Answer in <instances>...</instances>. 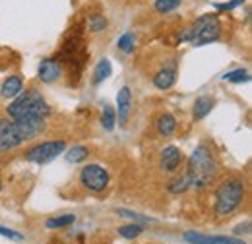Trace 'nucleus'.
<instances>
[{"label": "nucleus", "mask_w": 252, "mask_h": 244, "mask_svg": "<svg viewBox=\"0 0 252 244\" xmlns=\"http://www.w3.org/2000/svg\"><path fill=\"white\" fill-rule=\"evenodd\" d=\"M223 80L225 82H231V84H247V82H251V74L245 70V68H237V70H233V72H227L225 76H223Z\"/></svg>", "instance_id": "aec40b11"}, {"label": "nucleus", "mask_w": 252, "mask_h": 244, "mask_svg": "<svg viewBox=\"0 0 252 244\" xmlns=\"http://www.w3.org/2000/svg\"><path fill=\"white\" fill-rule=\"evenodd\" d=\"M190 188H192V184H190V179L187 173H185L183 177H175V179L169 183V186H167V190H169L171 194H185Z\"/></svg>", "instance_id": "f3484780"}, {"label": "nucleus", "mask_w": 252, "mask_h": 244, "mask_svg": "<svg viewBox=\"0 0 252 244\" xmlns=\"http://www.w3.org/2000/svg\"><path fill=\"white\" fill-rule=\"evenodd\" d=\"M74 221H76V215L74 214L59 215V217H51V219H47L45 227H47V229H64V227L72 225Z\"/></svg>", "instance_id": "6ab92c4d"}, {"label": "nucleus", "mask_w": 252, "mask_h": 244, "mask_svg": "<svg viewBox=\"0 0 252 244\" xmlns=\"http://www.w3.org/2000/svg\"><path fill=\"white\" fill-rule=\"evenodd\" d=\"M115 124H117V111L107 105V107L103 109V115H101V126H103V130L111 132V130L115 128Z\"/></svg>", "instance_id": "412c9836"}, {"label": "nucleus", "mask_w": 252, "mask_h": 244, "mask_svg": "<svg viewBox=\"0 0 252 244\" xmlns=\"http://www.w3.org/2000/svg\"><path fill=\"white\" fill-rule=\"evenodd\" d=\"M218 173H220V163H218L214 152L206 144H200L189 159L187 175H189L192 188H200V190L208 188L218 179Z\"/></svg>", "instance_id": "f03ea898"}, {"label": "nucleus", "mask_w": 252, "mask_h": 244, "mask_svg": "<svg viewBox=\"0 0 252 244\" xmlns=\"http://www.w3.org/2000/svg\"><path fill=\"white\" fill-rule=\"evenodd\" d=\"M221 37V22L218 14H204L198 20H194L189 28L177 35V43H190L194 47H202L208 43H214Z\"/></svg>", "instance_id": "7ed1b4c3"}, {"label": "nucleus", "mask_w": 252, "mask_h": 244, "mask_svg": "<svg viewBox=\"0 0 252 244\" xmlns=\"http://www.w3.org/2000/svg\"><path fill=\"white\" fill-rule=\"evenodd\" d=\"M175 82H177V61H175V59L167 61L159 68L158 72L152 76V84H154L158 90H161V92L171 90V88L175 86Z\"/></svg>", "instance_id": "6e6552de"}, {"label": "nucleus", "mask_w": 252, "mask_h": 244, "mask_svg": "<svg viewBox=\"0 0 252 244\" xmlns=\"http://www.w3.org/2000/svg\"><path fill=\"white\" fill-rule=\"evenodd\" d=\"M66 150V142L64 140H49V142H41L32 146L28 152L24 153L26 161L30 163H37V165H45L53 159H57L61 153Z\"/></svg>", "instance_id": "423d86ee"}, {"label": "nucleus", "mask_w": 252, "mask_h": 244, "mask_svg": "<svg viewBox=\"0 0 252 244\" xmlns=\"http://www.w3.org/2000/svg\"><path fill=\"white\" fill-rule=\"evenodd\" d=\"M0 235H2V237H6V239H10V241H16V243H22V241H24V235H20V233H18V231H14V229L0 227Z\"/></svg>", "instance_id": "bb28decb"}, {"label": "nucleus", "mask_w": 252, "mask_h": 244, "mask_svg": "<svg viewBox=\"0 0 252 244\" xmlns=\"http://www.w3.org/2000/svg\"><path fill=\"white\" fill-rule=\"evenodd\" d=\"M181 4H183V0H156L154 6L159 14H169V12H175Z\"/></svg>", "instance_id": "393cba45"}, {"label": "nucleus", "mask_w": 252, "mask_h": 244, "mask_svg": "<svg viewBox=\"0 0 252 244\" xmlns=\"http://www.w3.org/2000/svg\"><path fill=\"white\" fill-rule=\"evenodd\" d=\"M134 43H136V35L132 33V31H126L123 33L121 37H119V49L123 51V53H132L134 51Z\"/></svg>", "instance_id": "b1692460"}, {"label": "nucleus", "mask_w": 252, "mask_h": 244, "mask_svg": "<svg viewBox=\"0 0 252 244\" xmlns=\"http://www.w3.org/2000/svg\"><path fill=\"white\" fill-rule=\"evenodd\" d=\"M61 74H63V66H61V62L57 57H53V59H43L41 64H39V80L43 82V84H53V82H57L59 78H61Z\"/></svg>", "instance_id": "9b49d317"}, {"label": "nucleus", "mask_w": 252, "mask_h": 244, "mask_svg": "<svg viewBox=\"0 0 252 244\" xmlns=\"http://www.w3.org/2000/svg\"><path fill=\"white\" fill-rule=\"evenodd\" d=\"M144 233V227L140 223H130V225H123L119 227V235L123 239H138Z\"/></svg>", "instance_id": "4be33fe9"}, {"label": "nucleus", "mask_w": 252, "mask_h": 244, "mask_svg": "<svg viewBox=\"0 0 252 244\" xmlns=\"http://www.w3.org/2000/svg\"><path fill=\"white\" fill-rule=\"evenodd\" d=\"M111 183V175L105 167L101 165H86L82 171H80V184L88 190V192H94V194H101L103 190H107V186Z\"/></svg>", "instance_id": "0eeeda50"}, {"label": "nucleus", "mask_w": 252, "mask_h": 244, "mask_svg": "<svg viewBox=\"0 0 252 244\" xmlns=\"http://www.w3.org/2000/svg\"><path fill=\"white\" fill-rule=\"evenodd\" d=\"M47 128V122L41 117H26L20 121L0 119V153L12 152L26 142H32L41 136Z\"/></svg>", "instance_id": "f257e3e1"}, {"label": "nucleus", "mask_w": 252, "mask_h": 244, "mask_svg": "<svg viewBox=\"0 0 252 244\" xmlns=\"http://www.w3.org/2000/svg\"><path fill=\"white\" fill-rule=\"evenodd\" d=\"M241 231H245V233H251V221H247L245 225H239V227L235 229V235H241Z\"/></svg>", "instance_id": "c85d7f7f"}, {"label": "nucleus", "mask_w": 252, "mask_h": 244, "mask_svg": "<svg viewBox=\"0 0 252 244\" xmlns=\"http://www.w3.org/2000/svg\"><path fill=\"white\" fill-rule=\"evenodd\" d=\"M247 196V183L241 177H227L216 188V214L220 217L235 214Z\"/></svg>", "instance_id": "20e7f679"}, {"label": "nucleus", "mask_w": 252, "mask_h": 244, "mask_svg": "<svg viewBox=\"0 0 252 244\" xmlns=\"http://www.w3.org/2000/svg\"><path fill=\"white\" fill-rule=\"evenodd\" d=\"M177 126H179V122H177V119L171 113H161L158 119H156V130H158V134L161 138L173 136L175 130H177Z\"/></svg>", "instance_id": "ddd939ff"}, {"label": "nucleus", "mask_w": 252, "mask_h": 244, "mask_svg": "<svg viewBox=\"0 0 252 244\" xmlns=\"http://www.w3.org/2000/svg\"><path fill=\"white\" fill-rule=\"evenodd\" d=\"M6 115L10 121H20L26 117H41L45 119L51 115V105L45 101V97L37 90H22L14 97V101L6 107Z\"/></svg>", "instance_id": "39448f33"}, {"label": "nucleus", "mask_w": 252, "mask_h": 244, "mask_svg": "<svg viewBox=\"0 0 252 244\" xmlns=\"http://www.w3.org/2000/svg\"><path fill=\"white\" fill-rule=\"evenodd\" d=\"M183 161H185V153L175 146H167L159 153V167H161V171H165L169 175H175L179 171V167L183 165Z\"/></svg>", "instance_id": "1a4fd4ad"}, {"label": "nucleus", "mask_w": 252, "mask_h": 244, "mask_svg": "<svg viewBox=\"0 0 252 244\" xmlns=\"http://www.w3.org/2000/svg\"><path fill=\"white\" fill-rule=\"evenodd\" d=\"M90 157V150L86 146H72L66 152V161L68 163H84Z\"/></svg>", "instance_id": "a211bd4d"}, {"label": "nucleus", "mask_w": 252, "mask_h": 244, "mask_svg": "<svg viewBox=\"0 0 252 244\" xmlns=\"http://www.w3.org/2000/svg\"><path fill=\"white\" fill-rule=\"evenodd\" d=\"M105 28H107V18L103 14H92L88 18V30L92 31V33H99Z\"/></svg>", "instance_id": "5701e85b"}, {"label": "nucleus", "mask_w": 252, "mask_h": 244, "mask_svg": "<svg viewBox=\"0 0 252 244\" xmlns=\"http://www.w3.org/2000/svg\"><path fill=\"white\" fill-rule=\"evenodd\" d=\"M0 190H2V184H0Z\"/></svg>", "instance_id": "c756f323"}, {"label": "nucleus", "mask_w": 252, "mask_h": 244, "mask_svg": "<svg viewBox=\"0 0 252 244\" xmlns=\"http://www.w3.org/2000/svg\"><path fill=\"white\" fill-rule=\"evenodd\" d=\"M214 105H216V101H214L210 95H202V97H198V99L194 101V107H192L194 121H202V119H206V117L212 113Z\"/></svg>", "instance_id": "4468645a"}, {"label": "nucleus", "mask_w": 252, "mask_h": 244, "mask_svg": "<svg viewBox=\"0 0 252 244\" xmlns=\"http://www.w3.org/2000/svg\"><path fill=\"white\" fill-rule=\"evenodd\" d=\"M117 215L119 217H125V219H130L132 223H154V219H150V217H146V215L142 214H136V212H130V210H117Z\"/></svg>", "instance_id": "a878e982"}, {"label": "nucleus", "mask_w": 252, "mask_h": 244, "mask_svg": "<svg viewBox=\"0 0 252 244\" xmlns=\"http://www.w3.org/2000/svg\"><path fill=\"white\" fill-rule=\"evenodd\" d=\"M241 4H245V0H231V2H225V4H218L216 8L218 10H233V8L241 6Z\"/></svg>", "instance_id": "cd10ccee"}, {"label": "nucleus", "mask_w": 252, "mask_h": 244, "mask_svg": "<svg viewBox=\"0 0 252 244\" xmlns=\"http://www.w3.org/2000/svg\"><path fill=\"white\" fill-rule=\"evenodd\" d=\"M111 74H113L111 61H109V59H101V61L97 62V66H95V70H94L92 84H94V86H99V84H101V82H105V80H107Z\"/></svg>", "instance_id": "dca6fc26"}, {"label": "nucleus", "mask_w": 252, "mask_h": 244, "mask_svg": "<svg viewBox=\"0 0 252 244\" xmlns=\"http://www.w3.org/2000/svg\"><path fill=\"white\" fill-rule=\"evenodd\" d=\"M185 241L190 244H247L245 241L237 239V237H212V235H206V233H194L189 231L185 233Z\"/></svg>", "instance_id": "9d476101"}, {"label": "nucleus", "mask_w": 252, "mask_h": 244, "mask_svg": "<svg viewBox=\"0 0 252 244\" xmlns=\"http://www.w3.org/2000/svg\"><path fill=\"white\" fill-rule=\"evenodd\" d=\"M22 90H24V80L20 76H8L0 86V95L6 99H14Z\"/></svg>", "instance_id": "2eb2a0df"}, {"label": "nucleus", "mask_w": 252, "mask_h": 244, "mask_svg": "<svg viewBox=\"0 0 252 244\" xmlns=\"http://www.w3.org/2000/svg\"><path fill=\"white\" fill-rule=\"evenodd\" d=\"M117 109H119V113H117L119 126H126L128 117H130V109H132V93H130L128 86L121 88L117 93Z\"/></svg>", "instance_id": "f8f14e48"}]
</instances>
